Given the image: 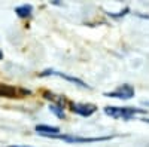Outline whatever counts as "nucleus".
<instances>
[{
  "label": "nucleus",
  "instance_id": "obj_1",
  "mask_svg": "<svg viewBox=\"0 0 149 147\" xmlns=\"http://www.w3.org/2000/svg\"><path fill=\"white\" fill-rule=\"evenodd\" d=\"M104 113L115 119H131L134 115L146 113L145 108H136V107H106Z\"/></svg>",
  "mask_w": 149,
  "mask_h": 147
},
{
  "label": "nucleus",
  "instance_id": "obj_2",
  "mask_svg": "<svg viewBox=\"0 0 149 147\" xmlns=\"http://www.w3.org/2000/svg\"><path fill=\"white\" fill-rule=\"evenodd\" d=\"M30 91L29 89H21L12 85H6V83H0V97L5 98H22L29 95Z\"/></svg>",
  "mask_w": 149,
  "mask_h": 147
},
{
  "label": "nucleus",
  "instance_id": "obj_3",
  "mask_svg": "<svg viewBox=\"0 0 149 147\" xmlns=\"http://www.w3.org/2000/svg\"><path fill=\"white\" fill-rule=\"evenodd\" d=\"M49 138H58V140H64L67 143H95V141H104L112 137H94V138H86V137H76V135H51Z\"/></svg>",
  "mask_w": 149,
  "mask_h": 147
},
{
  "label": "nucleus",
  "instance_id": "obj_4",
  "mask_svg": "<svg viewBox=\"0 0 149 147\" xmlns=\"http://www.w3.org/2000/svg\"><path fill=\"white\" fill-rule=\"evenodd\" d=\"M106 97H112V98H119V100H130L131 97H134V88L131 85H122L118 89L112 91V92H106Z\"/></svg>",
  "mask_w": 149,
  "mask_h": 147
},
{
  "label": "nucleus",
  "instance_id": "obj_5",
  "mask_svg": "<svg viewBox=\"0 0 149 147\" xmlns=\"http://www.w3.org/2000/svg\"><path fill=\"white\" fill-rule=\"evenodd\" d=\"M45 76H58V77L66 79V80H69V82H72V83H76L78 86H81V88H90V86H88V85H86L84 80H81V79H78V77H73V76H69V75H64V73H60V71L48 70V71L40 73V77H45Z\"/></svg>",
  "mask_w": 149,
  "mask_h": 147
},
{
  "label": "nucleus",
  "instance_id": "obj_6",
  "mask_svg": "<svg viewBox=\"0 0 149 147\" xmlns=\"http://www.w3.org/2000/svg\"><path fill=\"white\" fill-rule=\"evenodd\" d=\"M95 110H97V107L94 104H73L72 106V112L76 115H81L84 117L91 116L93 113H95Z\"/></svg>",
  "mask_w": 149,
  "mask_h": 147
},
{
  "label": "nucleus",
  "instance_id": "obj_7",
  "mask_svg": "<svg viewBox=\"0 0 149 147\" xmlns=\"http://www.w3.org/2000/svg\"><path fill=\"white\" fill-rule=\"evenodd\" d=\"M37 134H40L43 137H51V135H58L60 128L57 126H49V125H36Z\"/></svg>",
  "mask_w": 149,
  "mask_h": 147
},
{
  "label": "nucleus",
  "instance_id": "obj_8",
  "mask_svg": "<svg viewBox=\"0 0 149 147\" xmlns=\"http://www.w3.org/2000/svg\"><path fill=\"white\" fill-rule=\"evenodd\" d=\"M31 10H33L31 5H22V6L15 8V14H17L19 18H29V17L31 15Z\"/></svg>",
  "mask_w": 149,
  "mask_h": 147
},
{
  "label": "nucleus",
  "instance_id": "obj_9",
  "mask_svg": "<svg viewBox=\"0 0 149 147\" xmlns=\"http://www.w3.org/2000/svg\"><path fill=\"white\" fill-rule=\"evenodd\" d=\"M49 112L54 113L58 119H64L66 117L64 110H63V107H61L60 104H51V106H49Z\"/></svg>",
  "mask_w": 149,
  "mask_h": 147
},
{
  "label": "nucleus",
  "instance_id": "obj_10",
  "mask_svg": "<svg viewBox=\"0 0 149 147\" xmlns=\"http://www.w3.org/2000/svg\"><path fill=\"white\" fill-rule=\"evenodd\" d=\"M9 147H27V146H9Z\"/></svg>",
  "mask_w": 149,
  "mask_h": 147
},
{
  "label": "nucleus",
  "instance_id": "obj_11",
  "mask_svg": "<svg viewBox=\"0 0 149 147\" xmlns=\"http://www.w3.org/2000/svg\"><path fill=\"white\" fill-rule=\"evenodd\" d=\"M0 59H3V52L0 51Z\"/></svg>",
  "mask_w": 149,
  "mask_h": 147
},
{
  "label": "nucleus",
  "instance_id": "obj_12",
  "mask_svg": "<svg viewBox=\"0 0 149 147\" xmlns=\"http://www.w3.org/2000/svg\"><path fill=\"white\" fill-rule=\"evenodd\" d=\"M145 122H148V124H149V119H145Z\"/></svg>",
  "mask_w": 149,
  "mask_h": 147
}]
</instances>
